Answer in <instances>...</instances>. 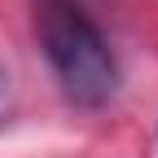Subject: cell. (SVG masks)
Returning <instances> with one entry per match:
<instances>
[{"instance_id": "6da1fadb", "label": "cell", "mask_w": 158, "mask_h": 158, "mask_svg": "<svg viewBox=\"0 0 158 158\" xmlns=\"http://www.w3.org/2000/svg\"><path fill=\"white\" fill-rule=\"evenodd\" d=\"M40 48L57 75L62 92L75 106H106L118 88V62L97 22L75 5H44L40 9Z\"/></svg>"}, {"instance_id": "7a4b0ae2", "label": "cell", "mask_w": 158, "mask_h": 158, "mask_svg": "<svg viewBox=\"0 0 158 158\" xmlns=\"http://www.w3.org/2000/svg\"><path fill=\"white\" fill-rule=\"evenodd\" d=\"M44 5H75V9H84V0H44Z\"/></svg>"}]
</instances>
